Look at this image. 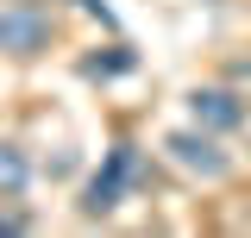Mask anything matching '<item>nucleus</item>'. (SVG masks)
I'll use <instances>...</instances> for the list:
<instances>
[{
  "mask_svg": "<svg viewBox=\"0 0 251 238\" xmlns=\"http://www.w3.org/2000/svg\"><path fill=\"white\" fill-rule=\"evenodd\" d=\"M132 63H138V57H132L126 44H113L107 57H88V63H82V75H94V82H107V75H126Z\"/></svg>",
  "mask_w": 251,
  "mask_h": 238,
  "instance_id": "obj_6",
  "label": "nucleus"
},
{
  "mask_svg": "<svg viewBox=\"0 0 251 238\" xmlns=\"http://www.w3.org/2000/svg\"><path fill=\"white\" fill-rule=\"evenodd\" d=\"M25 226H31V219L19 207H0V232H25Z\"/></svg>",
  "mask_w": 251,
  "mask_h": 238,
  "instance_id": "obj_7",
  "label": "nucleus"
},
{
  "mask_svg": "<svg viewBox=\"0 0 251 238\" xmlns=\"http://www.w3.org/2000/svg\"><path fill=\"white\" fill-rule=\"evenodd\" d=\"M132 182H138V150H132V144H113V150H107V169L88 182L82 207H88V213H113V207H120V194L132 188Z\"/></svg>",
  "mask_w": 251,
  "mask_h": 238,
  "instance_id": "obj_1",
  "label": "nucleus"
},
{
  "mask_svg": "<svg viewBox=\"0 0 251 238\" xmlns=\"http://www.w3.org/2000/svg\"><path fill=\"white\" fill-rule=\"evenodd\" d=\"M25 182H31V163L19 157V144H0V188H6V194H19Z\"/></svg>",
  "mask_w": 251,
  "mask_h": 238,
  "instance_id": "obj_5",
  "label": "nucleus"
},
{
  "mask_svg": "<svg viewBox=\"0 0 251 238\" xmlns=\"http://www.w3.org/2000/svg\"><path fill=\"white\" fill-rule=\"evenodd\" d=\"M44 44H50V13L31 6V0H13V6L0 13V50L31 57V50H44Z\"/></svg>",
  "mask_w": 251,
  "mask_h": 238,
  "instance_id": "obj_2",
  "label": "nucleus"
},
{
  "mask_svg": "<svg viewBox=\"0 0 251 238\" xmlns=\"http://www.w3.org/2000/svg\"><path fill=\"white\" fill-rule=\"evenodd\" d=\"M188 107H195V125H201V132H239V125H245V100L232 88H195Z\"/></svg>",
  "mask_w": 251,
  "mask_h": 238,
  "instance_id": "obj_4",
  "label": "nucleus"
},
{
  "mask_svg": "<svg viewBox=\"0 0 251 238\" xmlns=\"http://www.w3.org/2000/svg\"><path fill=\"white\" fill-rule=\"evenodd\" d=\"M232 88H239V94L251 100V63H232Z\"/></svg>",
  "mask_w": 251,
  "mask_h": 238,
  "instance_id": "obj_8",
  "label": "nucleus"
},
{
  "mask_svg": "<svg viewBox=\"0 0 251 238\" xmlns=\"http://www.w3.org/2000/svg\"><path fill=\"white\" fill-rule=\"evenodd\" d=\"M163 150H170V163H182L188 176H201V182H220L232 169V157H226V150L214 144V132H201V125H195V132H176Z\"/></svg>",
  "mask_w": 251,
  "mask_h": 238,
  "instance_id": "obj_3",
  "label": "nucleus"
}]
</instances>
